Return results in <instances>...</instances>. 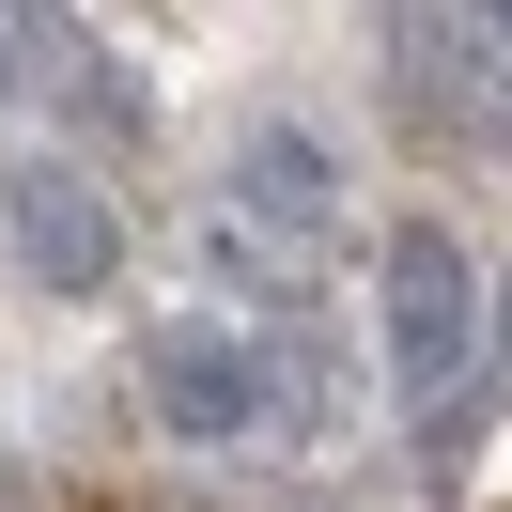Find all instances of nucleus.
<instances>
[{
  "label": "nucleus",
  "mask_w": 512,
  "mask_h": 512,
  "mask_svg": "<svg viewBox=\"0 0 512 512\" xmlns=\"http://www.w3.org/2000/svg\"><path fill=\"white\" fill-rule=\"evenodd\" d=\"M388 357H404V388H419V404L466 373V249H450L435 218L388 249Z\"/></svg>",
  "instance_id": "f257e3e1"
},
{
  "label": "nucleus",
  "mask_w": 512,
  "mask_h": 512,
  "mask_svg": "<svg viewBox=\"0 0 512 512\" xmlns=\"http://www.w3.org/2000/svg\"><path fill=\"white\" fill-rule=\"evenodd\" d=\"M16 233H32V264H63V280H78V295H94V280H109V202H94V187H78V171H63V156H16Z\"/></svg>",
  "instance_id": "f03ea898"
},
{
  "label": "nucleus",
  "mask_w": 512,
  "mask_h": 512,
  "mask_svg": "<svg viewBox=\"0 0 512 512\" xmlns=\"http://www.w3.org/2000/svg\"><path fill=\"white\" fill-rule=\"evenodd\" d=\"M497 342H512V280H497Z\"/></svg>",
  "instance_id": "7ed1b4c3"
}]
</instances>
